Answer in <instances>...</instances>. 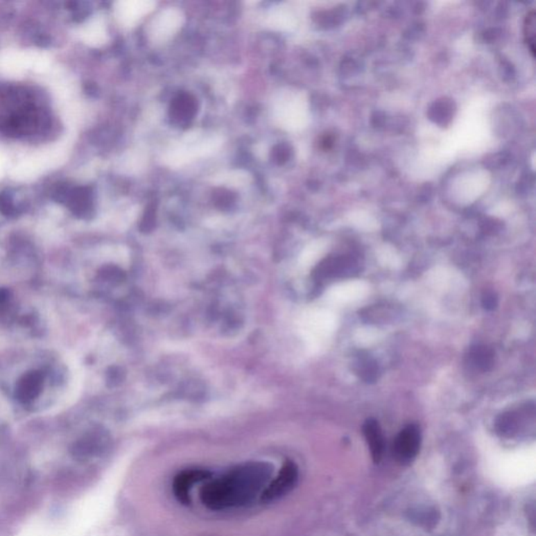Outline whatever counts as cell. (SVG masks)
I'll use <instances>...</instances> for the list:
<instances>
[{
	"label": "cell",
	"mask_w": 536,
	"mask_h": 536,
	"mask_svg": "<svg viewBox=\"0 0 536 536\" xmlns=\"http://www.w3.org/2000/svg\"><path fill=\"white\" fill-rule=\"evenodd\" d=\"M363 434L367 439L374 463H379L385 453V438L381 425L374 419H368L363 424Z\"/></svg>",
	"instance_id": "obj_9"
},
{
	"label": "cell",
	"mask_w": 536,
	"mask_h": 536,
	"mask_svg": "<svg viewBox=\"0 0 536 536\" xmlns=\"http://www.w3.org/2000/svg\"><path fill=\"white\" fill-rule=\"evenodd\" d=\"M155 3L152 1H130L126 3L123 9V16L129 24H137L146 14L150 13L153 10Z\"/></svg>",
	"instance_id": "obj_12"
},
{
	"label": "cell",
	"mask_w": 536,
	"mask_h": 536,
	"mask_svg": "<svg viewBox=\"0 0 536 536\" xmlns=\"http://www.w3.org/2000/svg\"><path fill=\"white\" fill-rule=\"evenodd\" d=\"M182 21L184 16L178 10L170 9L162 12L152 24L150 31L152 40L155 42H165L180 30Z\"/></svg>",
	"instance_id": "obj_6"
},
{
	"label": "cell",
	"mask_w": 536,
	"mask_h": 536,
	"mask_svg": "<svg viewBox=\"0 0 536 536\" xmlns=\"http://www.w3.org/2000/svg\"><path fill=\"white\" fill-rule=\"evenodd\" d=\"M55 195L59 202L64 203L77 215H81L86 211L88 201V192L86 189L62 186L59 187Z\"/></svg>",
	"instance_id": "obj_8"
},
{
	"label": "cell",
	"mask_w": 536,
	"mask_h": 536,
	"mask_svg": "<svg viewBox=\"0 0 536 536\" xmlns=\"http://www.w3.org/2000/svg\"><path fill=\"white\" fill-rule=\"evenodd\" d=\"M469 363L480 371H490L494 365V351L483 345L472 347L469 352Z\"/></svg>",
	"instance_id": "obj_11"
},
{
	"label": "cell",
	"mask_w": 536,
	"mask_h": 536,
	"mask_svg": "<svg viewBox=\"0 0 536 536\" xmlns=\"http://www.w3.org/2000/svg\"><path fill=\"white\" fill-rule=\"evenodd\" d=\"M47 125V110L34 92L21 86L0 84V130L12 137H24Z\"/></svg>",
	"instance_id": "obj_2"
},
{
	"label": "cell",
	"mask_w": 536,
	"mask_h": 536,
	"mask_svg": "<svg viewBox=\"0 0 536 536\" xmlns=\"http://www.w3.org/2000/svg\"><path fill=\"white\" fill-rule=\"evenodd\" d=\"M297 476L299 470L297 465L293 462H287L279 472L278 476L265 488L261 498L263 502H274L291 492L297 484Z\"/></svg>",
	"instance_id": "obj_5"
},
{
	"label": "cell",
	"mask_w": 536,
	"mask_h": 536,
	"mask_svg": "<svg viewBox=\"0 0 536 536\" xmlns=\"http://www.w3.org/2000/svg\"><path fill=\"white\" fill-rule=\"evenodd\" d=\"M421 444V433L415 424L408 425L399 433L394 442L393 453L402 465L410 464L418 455Z\"/></svg>",
	"instance_id": "obj_4"
},
{
	"label": "cell",
	"mask_w": 536,
	"mask_h": 536,
	"mask_svg": "<svg viewBox=\"0 0 536 536\" xmlns=\"http://www.w3.org/2000/svg\"><path fill=\"white\" fill-rule=\"evenodd\" d=\"M209 472L201 469L184 470L174 480L173 490L176 498L184 504L190 503V490L195 483L209 478Z\"/></svg>",
	"instance_id": "obj_7"
},
{
	"label": "cell",
	"mask_w": 536,
	"mask_h": 536,
	"mask_svg": "<svg viewBox=\"0 0 536 536\" xmlns=\"http://www.w3.org/2000/svg\"><path fill=\"white\" fill-rule=\"evenodd\" d=\"M43 375L40 372H32L26 374V377L18 383L16 396L20 401L30 402L36 398L40 393L42 388Z\"/></svg>",
	"instance_id": "obj_10"
},
{
	"label": "cell",
	"mask_w": 536,
	"mask_h": 536,
	"mask_svg": "<svg viewBox=\"0 0 536 536\" xmlns=\"http://www.w3.org/2000/svg\"><path fill=\"white\" fill-rule=\"evenodd\" d=\"M535 14L534 12H531L526 17L525 36L526 41L530 44L532 53L535 51Z\"/></svg>",
	"instance_id": "obj_14"
},
{
	"label": "cell",
	"mask_w": 536,
	"mask_h": 536,
	"mask_svg": "<svg viewBox=\"0 0 536 536\" xmlns=\"http://www.w3.org/2000/svg\"><path fill=\"white\" fill-rule=\"evenodd\" d=\"M482 305L486 310H494L498 306V297L492 291H487L482 297Z\"/></svg>",
	"instance_id": "obj_16"
},
{
	"label": "cell",
	"mask_w": 536,
	"mask_h": 536,
	"mask_svg": "<svg viewBox=\"0 0 536 536\" xmlns=\"http://www.w3.org/2000/svg\"><path fill=\"white\" fill-rule=\"evenodd\" d=\"M272 468L265 464H248L203 486L200 499L211 510H221L250 502L266 485Z\"/></svg>",
	"instance_id": "obj_1"
},
{
	"label": "cell",
	"mask_w": 536,
	"mask_h": 536,
	"mask_svg": "<svg viewBox=\"0 0 536 536\" xmlns=\"http://www.w3.org/2000/svg\"><path fill=\"white\" fill-rule=\"evenodd\" d=\"M355 371L365 383H374L379 379V367L377 361L369 356H361L357 359Z\"/></svg>",
	"instance_id": "obj_13"
},
{
	"label": "cell",
	"mask_w": 536,
	"mask_h": 536,
	"mask_svg": "<svg viewBox=\"0 0 536 536\" xmlns=\"http://www.w3.org/2000/svg\"><path fill=\"white\" fill-rule=\"evenodd\" d=\"M10 293L7 289H0V305H3L7 302Z\"/></svg>",
	"instance_id": "obj_17"
},
{
	"label": "cell",
	"mask_w": 536,
	"mask_h": 536,
	"mask_svg": "<svg viewBox=\"0 0 536 536\" xmlns=\"http://www.w3.org/2000/svg\"><path fill=\"white\" fill-rule=\"evenodd\" d=\"M221 139L211 137V139H201L194 137H189V139L180 144V146L169 152L166 160L171 166L184 165L191 162L197 156L205 155L211 153L217 149L221 145Z\"/></svg>",
	"instance_id": "obj_3"
},
{
	"label": "cell",
	"mask_w": 536,
	"mask_h": 536,
	"mask_svg": "<svg viewBox=\"0 0 536 536\" xmlns=\"http://www.w3.org/2000/svg\"><path fill=\"white\" fill-rule=\"evenodd\" d=\"M0 211L6 216H14L16 214L15 205L9 192L0 193Z\"/></svg>",
	"instance_id": "obj_15"
}]
</instances>
